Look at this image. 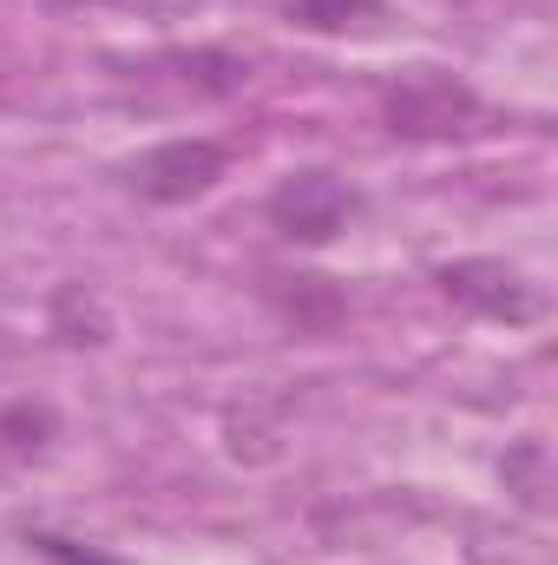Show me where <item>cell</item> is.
I'll return each mask as SVG.
<instances>
[{"label":"cell","mask_w":558,"mask_h":565,"mask_svg":"<svg viewBox=\"0 0 558 565\" xmlns=\"http://www.w3.org/2000/svg\"><path fill=\"white\" fill-rule=\"evenodd\" d=\"M382 113H388V126L401 139H447V132H466L480 119V99H473L466 79H453L440 66H420L401 86H388Z\"/></svg>","instance_id":"6da1fadb"},{"label":"cell","mask_w":558,"mask_h":565,"mask_svg":"<svg viewBox=\"0 0 558 565\" xmlns=\"http://www.w3.org/2000/svg\"><path fill=\"white\" fill-rule=\"evenodd\" d=\"M224 164H230V151L217 139H164V145H151V151H139L126 164V178L151 204H191V198H204L224 178Z\"/></svg>","instance_id":"7a4b0ae2"},{"label":"cell","mask_w":558,"mask_h":565,"mask_svg":"<svg viewBox=\"0 0 558 565\" xmlns=\"http://www.w3.org/2000/svg\"><path fill=\"white\" fill-rule=\"evenodd\" d=\"M355 211H362V198L335 171H289L270 191V224L282 237H296V244H329Z\"/></svg>","instance_id":"3957f363"},{"label":"cell","mask_w":558,"mask_h":565,"mask_svg":"<svg viewBox=\"0 0 558 565\" xmlns=\"http://www.w3.org/2000/svg\"><path fill=\"white\" fill-rule=\"evenodd\" d=\"M440 289L460 302V309H473V316H486V322H533L546 302L526 289L519 270H506V264H493V257H466V264H447L440 270Z\"/></svg>","instance_id":"277c9868"},{"label":"cell","mask_w":558,"mask_h":565,"mask_svg":"<svg viewBox=\"0 0 558 565\" xmlns=\"http://www.w3.org/2000/svg\"><path fill=\"white\" fill-rule=\"evenodd\" d=\"M375 13H382V0H296V20L302 26H322V33L355 26V20H375Z\"/></svg>","instance_id":"5b68a950"},{"label":"cell","mask_w":558,"mask_h":565,"mask_svg":"<svg viewBox=\"0 0 558 565\" xmlns=\"http://www.w3.org/2000/svg\"><path fill=\"white\" fill-rule=\"evenodd\" d=\"M33 546L53 565H106V559H93V553H73V540H53V533H33Z\"/></svg>","instance_id":"8992f818"}]
</instances>
